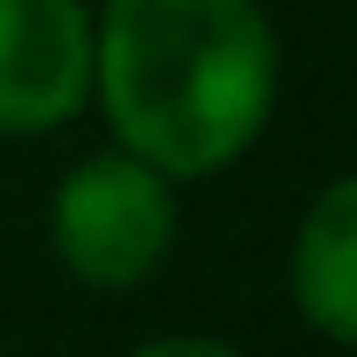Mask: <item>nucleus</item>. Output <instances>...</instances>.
I'll list each match as a JSON object with an SVG mask.
<instances>
[{"label":"nucleus","mask_w":357,"mask_h":357,"mask_svg":"<svg viewBox=\"0 0 357 357\" xmlns=\"http://www.w3.org/2000/svg\"><path fill=\"white\" fill-rule=\"evenodd\" d=\"M126 357H245V350L225 343V336H147V343H133Z\"/></svg>","instance_id":"5"},{"label":"nucleus","mask_w":357,"mask_h":357,"mask_svg":"<svg viewBox=\"0 0 357 357\" xmlns=\"http://www.w3.org/2000/svg\"><path fill=\"white\" fill-rule=\"evenodd\" d=\"M287 294L322 343L357 350V168L315 190V204L301 211L287 245Z\"/></svg>","instance_id":"4"},{"label":"nucleus","mask_w":357,"mask_h":357,"mask_svg":"<svg viewBox=\"0 0 357 357\" xmlns=\"http://www.w3.org/2000/svg\"><path fill=\"white\" fill-rule=\"evenodd\" d=\"M0 357H8V350H0Z\"/></svg>","instance_id":"6"},{"label":"nucleus","mask_w":357,"mask_h":357,"mask_svg":"<svg viewBox=\"0 0 357 357\" xmlns=\"http://www.w3.org/2000/svg\"><path fill=\"white\" fill-rule=\"evenodd\" d=\"M273 98L280 36L259 0H105L91 15V105L175 183L245 161Z\"/></svg>","instance_id":"1"},{"label":"nucleus","mask_w":357,"mask_h":357,"mask_svg":"<svg viewBox=\"0 0 357 357\" xmlns=\"http://www.w3.org/2000/svg\"><path fill=\"white\" fill-rule=\"evenodd\" d=\"M91 105V8L0 0V140H36Z\"/></svg>","instance_id":"3"},{"label":"nucleus","mask_w":357,"mask_h":357,"mask_svg":"<svg viewBox=\"0 0 357 357\" xmlns=\"http://www.w3.org/2000/svg\"><path fill=\"white\" fill-rule=\"evenodd\" d=\"M175 190H183L175 175L126 154L119 140L105 154H84L77 168H63V183L50 197V245H56L63 273L98 294H126V287L154 280L161 259L175 252V231H183Z\"/></svg>","instance_id":"2"}]
</instances>
